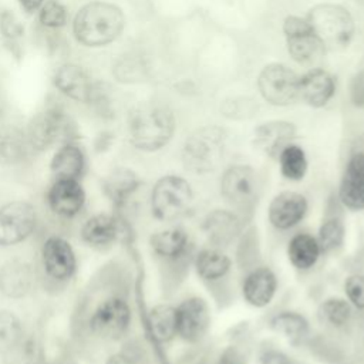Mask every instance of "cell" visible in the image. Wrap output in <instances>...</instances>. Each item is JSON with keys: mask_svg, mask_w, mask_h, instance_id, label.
<instances>
[{"mask_svg": "<svg viewBox=\"0 0 364 364\" xmlns=\"http://www.w3.org/2000/svg\"><path fill=\"white\" fill-rule=\"evenodd\" d=\"M348 95L357 108L364 109V68L353 75L348 85Z\"/></svg>", "mask_w": 364, "mask_h": 364, "instance_id": "cell-42", "label": "cell"}, {"mask_svg": "<svg viewBox=\"0 0 364 364\" xmlns=\"http://www.w3.org/2000/svg\"><path fill=\"white\" fill-rule=\"evenodd\" d=\"M355 1H357V3H358V4H361V6H363V7H364V0H355Z\"/></svg>", "mask_w": 364, "mask_h": 364, "instance_id": "cell-48", "label": "cell"}, {"mask_svg": "<svg viewBox=\"0 0 364 364\" xmlns=\"http://www.w3.org/2000/svg\"><path fill=\"white\" fill-rule=\"evenodd\" d=\"M193 269L203 282H218L230 272L232 259L218 247H205L195 255Z\"/></svg>", "mask_w": 364, "mask_h": 364, "instance_id": "cell-26", "label": "cell"}, {"mask_svg": "<svg viewBox=\"0 0 364 364\" xmlns=\"http://www.w3.org/2000/svg\"><path fill=\"white\" fill-rule=\"evenodd\" d=\"M257 90L270 105H290L299 98V75L284 64H267L257 77Z\"/></svg>", "mask_w": 364, "mask_h": 364, "instance_id": "cell-7", "label": "cell"}, {"mask_svg": "<svg viewBox=\"0 0 364 364\" xmlns=\"http://www.w3.org/2000/svg\"><path fill=\"white\" fill-rule=\"evenodd\" d=\"M286 253L290 264L301 272L313 269L321 256L317 239L306 232L296 233L290 237Z\"/></svg>", "mask_w": 364, "mask_h": 364, "instance_id": "cell-25", "label": "cell"}, {"mask_svg": "<svg viewBox=\"0 0 364 364\" xmlns=\"http://www.w3.org/2000/svg\"><path fill=\"white\" fill-rule=\"evenodd\" d=\"M0 31L9 46L18 47V41L24 34V27L14 13L3 10L0 14Z\"/></svg>", "mask_w": 364, "mask_h": 364, "instance_id": "cell-40", "label": "cell"}, {"mask_svg": "<svg viewBox=\"0 0 364 364\" xmlns=\"http://www.w3.org/2000/svg\"><path fill=\"white\" fill-rule=\"evenodd\" d=\"M209 327L210 309L203 297L192 296L176 306V333L183 341H200Z\"/></svg>", "mask_w": 364, "mask_h": 364, "instance_id": "cell-11", "label": "cell"}, {"mask_svg": "<svg viewBox=\"0 0 364 364\" xmlns=\"http://www.w3.org/2000/svg\"><path fill=\"white\" fill-rule=\"evenodd\" d=\"M47 203L57 216L74 218L84 208L85 192L78 181L54 179L47 192Z\"/></svg>", "mask_w": 364, "mask_h": 364, "instance_id": "cell-19", "label": "cell"}, {"mask_svg": "<svg viewBox=\"0 0 364 364\" xmlns=\"http://www.w3.org/2000/svg\"><path fill=\"white\" fill-rule=\"evenodd\" d=\"M283 34L287 51L297 64L313 65L326 51L307 18L287 16L283 21Z\"/></svg>", "mask_w": 364, "mask_h": 364, "instance_id": "cell-9", "label": "cell"}, {"mask_svg": "<svg viewBox=\"0 0 364 364\" xmlns=\"http://www.w3.org/2000/svg\"><path fill=\"white\" fill-rule=\"evenodd\" d=\"M344 293L347 301L358 309L364 310V273H353L344 280Z\"/></svg>", "mask_w": 364, "mask_h": 364, "instance_id": "cell-41", "label": "cell"}, {"mask_svg": "<svg viewBox=\"0 0 364 364\" xmlns=\"http://www.w3.org/2000/svg\"><path fill=\"white\" fill-rule=\"evenodd\" d=\"M3 364H38L37 344L31 337L23 336L3 353Z\"/></svg>", "mask_w": 364, "mask_h": 364, "instance_id": "cell-35", "label": "cell"}, {"mask_svg": "<svg viewBox=\"0 0 364 364\" xmlns=\"http://www.w3.org/2000/svg\"><path fill=\"white\" fill-rule=\"evenodd\" d=\"M152 252L166 260H178L186 255L189 236L182 228H169L154 233L149 237Z\"/></svg>", "mask_w": 364, "mask_h": 364, "instance_id": "cell-27", "label": "cell"}, {"mask_svg": "<svg viewBox=\"0 0 364 364\" xmlns=\"http://www.w3.org/2000/svg\"><path fill=\"white\" fill-rule=\"evenodd\" d=\"M175 115L162 102H141L128 115L129 142L134 148L144 152H155L168 145L175 134Z\"/></svg>", "mask_w": 364, "mask_h": 364, "instance_id": "cell-1", "label": "cell"}, {"mask_svg": "<svg viewBox=\"0 0 364 364\" xmlns=\"http://www.w3.org/2000/svg\"><path fill=\"white\" fill-rule=\"evenodd\" d=\"M269 327L293 346L301 344L310 334L309 320L301 313L291 310L274 314L269 321Z\"/></svg>", "mask_w": 364, "mask_h": 364, "instance_id": "cell-30", "label": "cell"}, {"mask_svg": "<svg viewBox=\"0 0 364 364\" xmlns=\"http://www.w3.org/2000/svg\"><path fill=\"white\" fill-rule=\"evenodd\" d=\"M38 21L46 28H61L67 24V10L58 0H46L40 7Z\"/></svg>", "mask_w": 364, "mask_h": 364, "instance_id": "cell-38", "label": "cell"}, {"mask_svg": "<svg viewBox=\"0 0 364 364\" xmlns=\"http://www.w3.org/2000/svg\"><path fill=\"white\" fill-rule=\"evenodd\" d=\"M53 82L65 97L87 105L91 104L100 84L98 81H94L82 67L68 63L55 70Z\"/></svg>", "mask_w": 364, "mask_h": 364, "instance_id": "cell-15", "label": "cell"}, {"mask_svg": "<svg viewBox=\"0 0 364 364\" xmlns=\"http://www.w3.org/2000/svg\"><path fill=\"white\" fill-rule=\"evenodd\" d=\"M31 148L26 132L14 125L0 127V165L11 166L23 162Z\"/></svg>", "mask_w": 364, "mask_h": 364, "instance_id": "cell-28", "label": "cell"}, {"mask_svg": "<svg viewBox=\"0 0 364 364\" xmlns=\"http://www.w3.org/2000/svg\"><path fill=\"white\" fill-rule=\"evenodd\" d=\"M41 260L46 274L55 282L71 279L77 269V259L71 245L60 236H48L44 240Z\"/></svg>", "mask_w": 364, "mask_h": 364, "instance_id": "cell-14", "label": "cell"}, {"mask_svg": "<svg viewBox=\"0 0 364 364\" xmlns=\"http://www.w3.org/2000/svg\"><path fill=\"white\" fill-rule=\"evenodd\" d=\"M131 309L125 299L111 296L102 300L91 313L90 331L102 340H118L129 328Z\"/></svg>", "mask_w": 364, "mask_h": 364, "instance_id": "cell-8", "label": "cell"}, {"mask_svg": "<svg viewBox=\"0 0 364 364\" xmlns=\"http://www.w3.org/2000/svg\"><path fill=\"white\" fill-rule=\"evenodd\" d=\"M279 280L276 273L267 266L252 269L242 280V297L246 304L255 309L267 307L276 297Z\"/></svg>", "mask_w": 364, "mask_h": 364, "instance_id": "cell-17", "label": "cell"}, {"mask_svg": "<svg viewBox=\"0 0 364 364\" xmlns=\"http://www.w3.org/2000/svg\"><path fill=\"white\" fill-rule=\"evenodd\" d=\"M218 364H240V354L233 348H228L220 355Z\"/></svg>", "mask_w": 364, "mask_h": 364, "instance_id": "cell-45", "label": "cell"}, {"mask_svg": "<svg viewBox=\"0 0 364 364\" xmlns=\"http://www.w3.org/2000/svg\"><path fill=\"white\" fill-rule=\"evenodd\" d=\"M306 18L326 50H341L353 41L355 33L354 18L340 4H316L309 10Z\"/></svg>", "mask_w": 364, "mask_h": 364, "instance_id": "cell-5", "label": "cell"}, {"mask_svg": "<svg viewBox=\"0 0 364 364\" xmlns=\"http://www.w3.org/2000/svg\"><path fill=\"white\" fill-rule=\"evenodd\" d=\"M309 212L307 198L297 191L276 193L267 206L269 223L277 230H290L297 226Z\"/></svg>", "mask_w": 364, "mask_h": 364, "instance_id": "cell-13", "label": "cell"}, {"mask_svg": "<svg viewBox=\"0 0 364 364\" xmlns=\"http://www.w3.org/2000/svg\"><path fill=\"white\" fill-rule=\"evenodd\" d=\"M37 223L31 203L13 200L0 208V246H13L27 239Z\"/></svg>", "mask_w": 364, "mask_h": 364, "instance_id": "cell-10", "label": "cell"}, {"mask_svg": "<svg viewBox=\"0 0 364 364\" xmlns=\"http://www.w3.org/2000/svg\"><path fill=\"white\" fill-rule=\"evenodd\" d=\"M228 132L218 125H205L195 129L183 142L182 164L193 173L215 171L226 152Z\"/></svg>", "mask_w": 364, "mask_h": 364, "instance_id": "cell-3", "label": "cell"}, {"mask_svg": "<svg viewBox=\"0 0 364 364\" xmlns=\"http://www.w3.org/2000/svg\"><path fill=\"white\" fill-rule=\"evenodd\" d=\"M255 102L250 98L245 97H232L222 102L220 111L225 117L232 119H245L253 115Z\"/></svg>", "mask_w": 364, "mask_h": 364, "instance_id": "cell-39", "label": "cell"}, {"mask_svg": "<svg viewBox=\"0 0 364 364\" xmlns=\"http://www.w3.org/2000/svg\"><path fill=\"white\" fill-rule=\"evenodd\" d=\"M280 173L290 182L304 179L309 171V159L304 149L296 144H289L277 156Z\"/></svg>", "mask_w": 364, "mask_h": 364, "instance_id": "cell-32", "label": "cell"}, {"mask_svg": "<svg viewBox=\"0 0 364 364\" xmlns=\"http://www.w3.org/2000/svg\"><path fill=\"white\" fill-rule=\"evenodd\" d=\"M151 212L161 222H176L188 216L195 203L192 185L181 175L161 176L152 186Z\"/></svg>", "mask_w": 364, "mask_h": 364, "instance_id": "cell-4", "label": "cell"}, {"mask_svg": "<svg viewBox=\"0 0 364 364\" xmlns=\"http://www.w3.org/2000/svg\"><path fill=\"white\" fill-rule=\"evenodd\" d=\"M338 200L350 210H364V152H354L343 171Z\"/></svg>", "mask_w": 364, "mask_h": 364, "instance_id": "cell-18", "label": "cell"}, {"mask_svg": "<svg viewBox=\"0 0 364 364\" xmlns=\"http://www.w3.org/2000/svg\"><path fill=\"white\" fill-rule=\"evenodd\" d=\"M239 218L226 209H215L206 215L202 229L208 239L216 246H226L240 233Z\"/></svg>", "mask_w": 364, "mask_h": 364, "instance_id": "cell-24", "label": "cell"}, {"mask_svg": "<svg viewBox=\"0 0 364 364\" xmlns=\"http://www.w3.org/2000/svg\"><path fill=\"white\" fill-rule=\"evenodd\" d=\"M31 151H46L57 142L73 141L75 124L60 107H48L36 114L24 131Z\"/></svg>", "mask_w": 364, "mask_h": 364, "instance_id": "cell-6", "label": "cell"}, {"mask_svg": "<svg viewBox=\"0 0 364 364\" xmlns=\"http://www.w3.org/2000/svg\"><path fill=\"white\" fill-rule=\"evenodd\" d=\"M259 361L260 364H294L289 355L273 348L262 351L259 355Z\"/></svg>", "mask_w": 364, "mask_h": 364, "instance_id": "cell-43", "label": "cell"}, {"mask_svg": "<svg viewBox=\"0 0 364 364\" xmlns=\"http://www.w3.org/2000/svg\"><path fill=\"white\" fill-rule=\"evenodd\" d=\"M3 115V100H1V97H0V117Z\"/></svg>", "mask_w": 364, "mask_h": 364, "instance_id": "cell-47", "label": "cell"}, {"mask_svg": "<svg viewBox=\"0 0 364 364\" xmlns=\"http://www.w3.org/2000/svg\"><path fill=\"white\" fill-rule=\"evenodd\" d=\"M36 282V273L27 262L9 260L0 267V291L10 299L27 296Z\"/></svg>", "mask_w": 364, "mask_h": 364, "instance_id": "cell-22", "label": "cell"}, {"mask_svg": "<svg viewBox=\"0 0 364 364\" xmlns=\"http://www.w3.org/2000/svg\"><path fill=\"white\" fill-rule=\"evenodd\" d=\"M146 65L141 57L128 55L119 60L114 68V75L122 82H138L146 77Z\"/></svg>", "mask_w": 364, "mask_h": 364, "instance_id": "cell-36", "label": "cell"}, {"mask_svg": "<svg viewBox=\"0 0 364 364\" xmlns=\"http://www.w3.org/2000/svg\"><path fill=\"white\" fill-rule=\"evenodd\" d=\"M336 94V80L324 68H310L299 77V98L313 108L327 105Z\"/></svg>", "mask_w": 364, "mask_h": 364, "instance_id": "cell-20", "label": "cell"}, {"mask_svg": "<svg viewBox=\"0 0 364 364\" xmlns=\"http://www.w3.org/2000/svg\"><path fill=\"white\" fill-rule=\"evenodd\" d=\"M148 328L151 337L162 344L173 340L176 333V307L171 304H156L148 313Z\"/></svg>", "mask_w": 364, "mask_h": 364, "instance_id": "cell-31", "label": "cell"}, {"mask_svg": "<svg viewBox=\"0 0 364 364\" xmlns=\"http://www.w3.org/2000/svg\"><path fill=\"white\" fill-rule=\"evenodd\" d=\"M141 181L138 175L128 168H117L104 179L102 189L114 206L121 208L138 191Z\"/></svg>", "mask_w": 364, "mask_h": 364, "instance_id": "cell-29", "label": "cell"}, {"mask_svg": "<svg viewBox=\"0 0 364 364\" xmlns=\"http://www.w3.org/2000/svg\"><path fill=\"white\" fill-rule=\"evenodd\" d=\"M317 242L321 255L331 253L338 249L346 239V226L340 218H328L321 222L317 232Z\"/></svg>", "mask_w": 364, "mask_h": 364, "instance_id": "cell-34", "label": "cell"}, {"mask_svg": "<svg viewBox=\"0 0 364 364\" xmlns=\"http://www.w3.org/2000/svg\"><path fill=\"white\" fill-rule=\"evenodd\" d=\"M105 364H135V360H134V357L129 355L128 353L121 351V353L112 354V355L105 361Z\"/></svg>", "mask_w": 364, "mask_h": 364, "instance_id": "cell-44", "label": "cell"}, {"mask_svg": "<svg viewBox=\"0 0 364 364\" xmlns=\"http://www.w3.org/2000/svg\"><path fill=\"white\" fill-rule=\"evenodd\" d=\"M125 27L122 10L108 1L84 4L73 20V34L85 47H104L115 41Z\"/></svg>", "mask_w": 364, "mask_h": 364, "instance_id": "cell-2", "label": "cell"}, {"mask_svg": "<svg viewBox=\"0 0 364 364\" xmlns=\"http://www.w3.org/2000/svg\"><path fill=\"white\" fill-rule=\"evenodd\" d=\"M296 127L290 121L272 119L257 125L253 131V146L269 158H276L296 138Z\"/></svg>", "mask_w": 364, "mask_h": 364, "instance_id": "cell-16", "label": "cell"}, {"mask_svg": "<svg viewBox=\"0 0 364 364\" xmlns=\"http://www.w3.org/2000/svg\"><path fill=\"white\" fill-rule=\"evenodd\" d=\"M220 195L233 206H247L257 191L255 169L246 164H235L226 168L220 178Z\"/></svg>", "mask_w": 364, "mask_h": 364, "instance_id": "cell-12", "label": "cell"}, {"mask_svg": "<svg viewBox=\"0 0 364 364\" xmlns=\"http://www.w3.org/2000/svg\"><path fill=\"white\" fill-rule=\"evenodd\" d=\"M317 317L321 324L333 328H341L350 323L353 317V306L347 299L328 297L318 306Z\"/></svg>", "mask_w": 364, "mask_h": 364, "instance_id": "cell-33", "label": "cell"}, {"mask_svg": "<svg viewBox=\"0 0 364 364\" xmlns=\"http://www.w3.org/2000/svg\"><path fill=\"white\" fill-rule=\"evenodd\" d=\"M85 169V155L82 148L74 141L64 142L54 154L50 171L54 179L78 181Z\"/></svg>", "mask_w": 364, "mask_h": 364, "instance_id": "cell-23", "label": "cell"}, {"mask_svg": "<svg viewBox=\"0 0 364 364\" xmlns=\"http://www.w3.org/2000/svg\"><path fill=\"white\" fill-rule=\"evenodd\" d=\"M127 235L125 222L114 215L98 213L90 218L81 228L84 242L94 247H107Z\"/></svg>", "mask_w": 364, "mask_h": 364, "instance_id": "cell-21", "label": "cell"}, {"mask_svg": "<svg viewBox=\"0 0 364 364\" xmlns=\"http://www.w3.org/2000/svg\"><path fill=\"white\" fill-rule=\"evenodd\" d=\"M44 1H46V0H18L20 7H21L26 13H28V14H31V13H34V11H37V10H40V7L43 6Z\"/></svg>", "mask_w": 364, "mask_h": 364, "instance_id": "cell-46", "label": "cell"}, {"mask_svg": "<svg viewBox=\"0 0 364 364\" xmlns=\"http://www.w3.org/2000/svg\"><path fill=\"white\" fill-rule=\"evenodd\" d=\"M24 336L23 326L16 314L0 310V353L14 344Z\"/></svg>", "mask_w": 364, "mask_h": 364, "instance_id": "cell-37", "label": "cell"}]
</instances>
